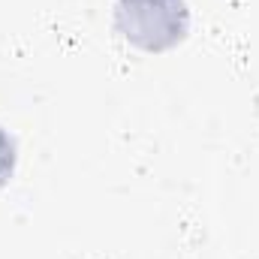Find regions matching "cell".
<instances>
[{
  "mask_svg": "<svg viewBox=\"0 0 259 259\" xmlns=\"http://www.w3.org/2000/svg\"><path fill=\"white\" fill-rule=\"evenodd\" d=\"M12 172H15V142L9 133L0 130V187L12 178Z\"/></svg>",
  "mask_w": 259,
  "mask_h": 259,
  "instance_id": "obj_2",
  "label": "cell"
},
{
  "mask_svg": "<svg viewBox=\"0 0 259 259\" xmlns=\"http://www.w3.org/2000/svg\"><path fill=\"white\" fill-rule=\"evenodd\" d=\"M118 30L145 52H166L190 30V12L181 0H121Z\"/></svg>",
  "mask_w": 259,
  "mask_h": 259,
  "instance_id": "obj_1",
  "label": "cell"
}]
</instances>
